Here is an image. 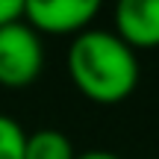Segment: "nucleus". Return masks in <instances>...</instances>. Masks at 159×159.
<instances>
[{"mask_svg":"<svg viewBox=\"0 0 159 159\" xmlns=\"http://www.w3.org/2000/svg\"><path fill=\"white\" fill-rule=\"evenodd\" d=\"M68 74L94 103H121L139 83L136 50L109 30H83L68 47Z\"/></svg>","mask_w":159,"mask_h":159,"instance_id":"obj_1","label":"nucleus"},{"mask_svg":"<svg viewBox=\"0 0 159 159\" xmlns=\"http://www.w3.org/2000/svg\"><path fill=\"white\" fill-rule=\"evenodd\" d=\"M44 68L41 35L27 21H12L0 27V85L24 89L35 83Z\"/></svg>","mask_w":159,"mask_h":159,"instance_id":"obj_2","label":"nucleus"},{"mask_svg":"<svg viewBox=\"0 0 159 159\" xmlns=\"http://www.w3.org/2000/svg\"><path fill=\"white\" fill-rule=\"evenodd\" d=\"M103 0H24V21L35 33L77 35L89 30Z\"/></svg>","mask_w":159,"mask_h":159,"instance_id":"obj_3","label":"nucleus"},{"mask_svg":"<svg viewBox=\"0 0 159 159\" xmlns=\"http://www.w3.org/2000/svg\"><path fill=\"white\" fill-rule=\"evenodd\" d=\"M115 30L133 50L159 47V0H115Z\"/></svg>","mask_w":159,"mask_h":159,"instance_id":"obj_4","label":"nucleus"},{"mask_svg":"<svg viewBox=\"0 0 159 159\" xmlns=\"http://www.w3.org/2000/svg\"><path fill=\"white\" fill-rule=\"evenodd\" d=\"M74 144L65 136L62 130H44L27 133V142H24V159H74Z\"/></svg>","mask_w":159,"mask_h":159,"instance_id":"obj_5","label":"nucleus"},{"mask_svg":"<svg viewBox=\"0 0 159 159\" xmlns=\"http://www.w3.org/2000/svg\"><path fill=\"white\" fill-rule=\"evenodd\" d=\"M27 133L9 115H0V159H24Z\"/></svg>","mask_w":159,"mask_h":159,"instance_id":"obj_6","label":"nucleus"},{"mask_svg":"<svg viewBox=\"0 0 159 159\" xmlns=\"http://www.w3.org/2000/svg\"><path fill=\"white\" fill-rule=\"evenodd\" d=\"M24 18V0H0V27Z\"/></svg>","mask_w":159,"mask_h":159,"instance_id":"obj_7","label":"nucleus"},{"mask_svg":"<svg viewBox=\"0 0 159 159\" xmlns=\"http://www.w3.org/2000/svg\"><path fill=\"white\" fill-rule=\"evenodd\" d=\"M74 159H121V156L112 150H85V153H77Z\"/></svg>","mask_w":159,"mask_h":159,"instance_id":"obj_8","label":"nucleus"}]
</instances>
